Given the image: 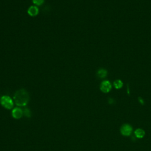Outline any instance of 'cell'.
Instances as JSON below:
<instances>
[{
  "label": "cell",
  "instance_id": "cell-11",
  "mask_svg": "<svg viewBox=\"0 0 151 151\" xmlns=\"http://www.w3.org/2000/svg\"><path fill=\"white\" fill-rule=\"evenodd\" d=\"M23 115L26 116V117H30L31 116V112H30V110L28 109V108H26L24 110H23Z\"/></svg>",
  "mask_w": 151,
  "mask_h": 151
},
{
  "label": "cell",
  "instance_id": "cell-5",
  "mask_svg": "<svg viewBox=\"0 0 151 151\" xmlns=\"http://www.w3.org/2000/svg\"><path fill=\"white\" fill-rule=\"evenodd\" d=\"M12 115L14 119H19L23 115V110L19 107H15L12 111Z\"/></svg>",
  "mask_w": 151,
  "mask_h": 151
},
{
  "label": "cell",
  "instance_id": "cell-6",
  "mask_svg": "<svg viewBox=\"0 0 151 151\" xmlns=\"http://www.w3.org/2000/svg\"><path fill=\"white\" fill-rule=\"evenodd\" d=\"M39 13V10L36 6H31L27 10L28 14L31 17H36Z\"/></svg>",
  "mask_w": 151,
  "mask_h": 151
},
{
  "label": "cell",
  "instance_id": "cell-8",
  "mask_svg": "<svg viewBox=\"0 0 151 151\" xmlns=\"http://www.w3.org/2000/svg\"><path fill=\"white\" fill-rule=\"evenodd\" d=\"M107 75V71L106 70L104 69H99L98 72H97V75L99 77L103 78H105L106 77Z\"/></svg>",
  "mask_w": 151,
  "mask_h": 151
},
{
  "label": "cell",
  "instance_id": "cell-3",
  "mask_svg": "<svg viewBox=\"0 0 151 151\" xmlns=\"http://www.w3.org/2000/svg\"><path fill=\"white\" fill-rule=\"evenodd\" d=\"M112 87V84H111V83L109 80H104L102 82L100 86V89L102 92L107 93L111 90Z\"/></svg>",
  "mask_w": 151,
  "mask_h": 151
},
{
  "label": "cell",
  "instance_id": "cell-10",
  "mask_svg": "<svg viewBox=\"0 0 151 151\" xmlns=\"http://www.w3.org/2000/svg\"><path fill=\"white\" fill-rule=\"evenodd\" d=\"M33 3L37 6H40V5H42L44 2V0H32Z\"/></svg>",
  "mask_w": 151,
  "mask_h": 151
},
{
  "label": "cell",
  "instance_id": "cell-9",
  "mask_svg": "<svg viewBox=\"0 0 151 151\" xmlns=\"http://www.w3.org/2000/svg\"><path fill=\"white\" fill-rule=\"evenodd\" d=\"M114 86L116 89H120L123 86V83L121 80H116L113 83Z\"/></svg>",
  "mask_w": 151,
  "mask_h": 151
},
{
  "label": "cell",
  "instance_id": "cell-7",
  "mask_svg": "<svg viewBox=\"0 0 151 151\" xmlns=\"http://www.w3.org/2000/svg\"><path fill=\"white\" fill-rule=\"evenodd\" d=\"M135 135L137 138L140 139V138H143L145 136V132L142 129H138L135 131Z\"/></svg>",
  "mask_w": 151,
  "mask_h": 151
},
{
  "label": "cell",
  "instance_id": "cell-1",
  "mask_svg": "<svg viewBox=\"0 0 151 151\" xmlns=\"http://www.w3.org/2000/svg\"><path fill=\"white\" fill-rule=\"evenodd\" d=\"M29 94L25 89H20L14 95V102L18 106H26L29 102Z\"/></svg>",
  "mask_w": 151,
  "mask_h": 151
},
{
  "label": "cell",
  "instance_id": "cell-2",
  "mask_svg": "<svg viewBox=\"0 0 151 151\" xmlns=\"http://www.w3.org/2000/svg\"><path fill=\"white\" fill-rule=\"evenodd\" d=\"M1 105L7 109H11L14 106V102L12 99L9 96H3L0 99Z\"/></svg>",
  "mask_w": 151,
  "mask_h": 151
},
{
  "label": "cell",
  "instance_id": "cell-4",
  "mask_svg": "<svg viewBox=\"0 0 151 151\" xmlns=\"http://www.w3.org/2000/svg\"><path fill=\"white\" fill-rule=\"evenodd\" d=\"M132 127L128 124L123 125L121 128V132L122 135L125 136H130L132 132Z\"/></svg>",
  "mask_w": 151,
  "mask_h": 151
},
{
  "label": "cell",
  "instance_id": "cell-12",
  "mask_svg": "<svg viewBox=\"0 0 151 151\" xmlns=\"http://www.w3.org/2000/svg\"><path fill=\"white\" fill-rule=\"evenodd\" d=\"M139 100L140 101V103H142V104H144V101H143L142 99H141L140 98H139Z\"/></svg>",
  "mask_w": 151,
  "mask_h": 151
}]
</instances>
